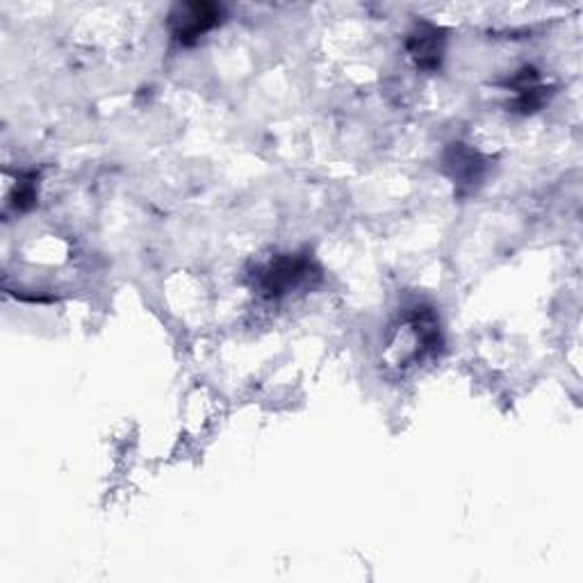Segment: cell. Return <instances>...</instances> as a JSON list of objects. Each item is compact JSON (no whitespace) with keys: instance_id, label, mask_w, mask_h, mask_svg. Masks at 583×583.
<instances>
[{"instance_id":"obj_1","label":"cell","mask_w":583,"mask_h":583,"mask_svg":"<svg viewBox=\"0 0 583 583\" xmlns=\"http://www.w3.org/2000/svg\"><path fill=\"white\" fill-rule=\"evenodd\" d=\"M219 16L221 10L212 3H185L176 5L169 19L178 41H183V44H194L201 35L217 26Z\"/></svg>"},{"instance_id":"obj_2","label":"cell","mask_w":583,"mask_h":583,"mask_svg":"<svg viewBox=\"0 0 583 583\" xmlns=\"http://www.w3.org/2000/svg\"><path fill=\"white\" fill-rule=\"evenodd\" d=\"M308 272V262L301 258H278L260 276L262 290L269 294H283L297 285Z\"/></svg>"},{"instance_id":"obj_3","label":"cell","mask_w":583,"mask_h":583,"mask_svg":"<svg viewBox=\"0 0 583 583\" xmlns=\"http://www.w3.org/2000/svg\"><path fill=\"white\" fill-rule=\"evenodd\" d=\"M408 51L415 57L417 67L438 69L442 57V37L431 26H417L408 39Z\"/></svg>"}]
</instances>
